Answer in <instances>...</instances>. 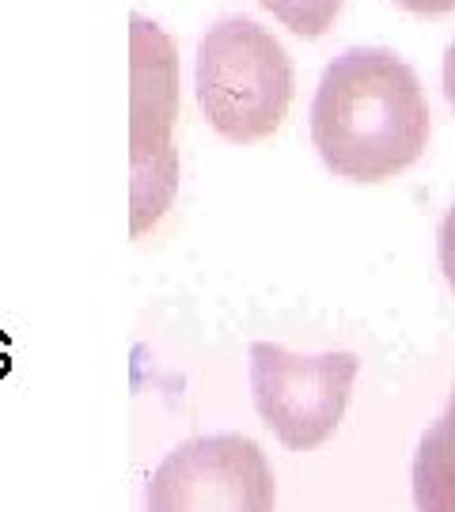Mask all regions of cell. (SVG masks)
Segmentation results:
<instances>
[{
    "instance_id": "cell-1",
    "label": "cell",
    "mask_w": 455,
    "mask_h": 512,
    "mask_svg": "<svg viewBox=\"0 0 455 512\" xmlns=\"http://www.w3.org/2000/svg\"><path fill=\"white\" fill-rule=\"evenodd\" d=\"M311 141L338 179L383 183L402 175L429 145L418 73L387 46H349L319 76Z\"/></svg>"
},
{
    "instance_id": "cell-2",
    "label": "cell",
    "mask_w": 455,
    "mask_h": 512,
    "mask_svg": "<svg viewBox=\"0 0 455 512\" xmlns=\"http://www.w3.org/2000/svg\"><path fill=\"white\" fill-rule=\"evenodd\" d=\"M194 88L205 122L224 141L255 145L273 137L292 103L296 73L277 38L247 16H220L198 46Z\"/></svg>"
},
{
    "instance_id": "cell-3",
    "label": "cell",
    "mask_w": 455,
    "mask_h": 512,
    "mask_svg": "<svg viewBox=\"0 0 455 512\" xmlns=\"http://www.w3.org/2000/svg\"><path fill=\"white\" fill-rule=\"evenodd\" d=\"M133 236H145L179 194V46L160 23L133 16Z\"/></svg>"
},
{
    "instance_id": "cell-4",
    "label": "cell",
    "mask_w": 455,
    "mask_h": 512,
    "mask_svg": "<svg viewBox=\"0 0 455 512\" xmlns=\"http://www.w3.org/2000/svg\"><path fill=\"white\" fill-rule=\"evenodd\" d=\"M361 372L357 353H292L273 342L251 346V391L258 418L292 452L327 444L346 418L349 395Z\"/></svg>"
},
{
    "instance_id": "cell-5",
    "label": "cell",
    "mask_w": 455,
    "mask_h": 512,
    "mask_svg": "<svg viewBox=\"0 0 455 512\" xmlns=\"http://www.w3.org/2000/svg\"><path fill=\"white\" fill-rule=\"evenodd\" d=\"M148 512H273L277 482L251 437L213 433L179 444L148 478Z\"/></svg>"
},
{
    "instance_id": "cell-6",
    "label": "cell",
    "mask_w": 455,
    "mask_h": 512,
    "mask_svg": "<svg viewBox=\"0 0 455 512\" xmlns=\"http://www.w3.org/2000/svg\"><path fill=\"white\" fill-rule=\"evenodd\" d=\"M414 505L418 512H455V395L418 444Z\"/></svg>"
},
{
    "instance_id": "cell-7",
    "label": "cell",
    "mask_w": 455,
    "mask_h": 512,
    "mask_svg": "<svg viewBox=\"0 0 455 512\" xmlns=\"http://www.w3.org/2000/svg\"><path fill=\"white\" fill-rule=\"evenodd\" d=\"M273 19H281L292 35L300 38H319L334 27V19L342 12L346 0H255Z\"/></svg>"
},
{
    "instance_id": "cell-8",
    "label": "cell",
    "mask_w": 455,
    "mask_h": 512,
    "mask_svg": "<svg viewBox=\"0 0 455 512\" xmlns=\"http://www.w3.org/2000/svg\"><path fill=\"white\" fill-rule=\"evenodd\" d=\"M437 247H440V270H444V281H448V289L455 293V202H452V209L444 213V220H440Z\"/></svg>"
},
{
    "instance_id": "cell-9",
    "label": "cell",
    "mask_w": 455,
    "mask_h": 512,
    "mask_svg": "<svg viewBox=\"0 0 455 512\" xmlns=\"http://www.w3.org/2000/svg\"><path fill=\"white\" fill-rule=\"evenodd\" d=\"M406 12H418V16H448L455 12V0H395Z\"/></svg>"
},
{
    "instance_id": "cell-10",
    "label": "cell",
    "mask_w": 455,
    "mask_h": 512,
    "mask_svg": "<svg viewBox=\"0 0 455 512\" xmlns=\"http://www.w3.org/2000/svg\"><path fill=\"white\" fill-rule=\"evenodd\" d=\"M444 95H448V103L455 110V42L448 46V54H444Z\"/></svg>"
},
{
    "instance_id": "cell-11",
    "label": "cell",
    "mask_w": 455,
    "mask_h": 512,
    "mask_svg": "<svg viewBox=\"0 0 455 512\" xmlns=\"http://www.w3.org/2000/svg\"><path fill=\"white\" fill-rule=\"evenodd\" d=\"M452 395H455V391H452Z\"/></svg>"
}]
</instances>
